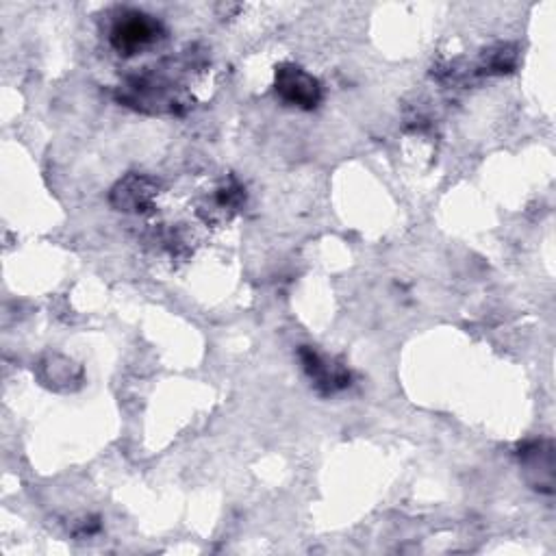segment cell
Returning <instances> with one entry per match:
<instances>
[{
  "label": "cell",
  "instance_id": "cell-1",
  "mask_svg": "<svg viewBox=\"0 0 556 556\" xmlns=\"http://www.w3.org/2000/svg\"><path fill=\"white\" fill-rule=\"evenodd\" d=\"M161 35V24L153 16L139 14V11H122V16L113 24L109 40L120 55L129 57L155 46Z\"/></svg>",
  "mask_w": 556,
  "mask_h": 556
},
{
  "label": "cell",
  "instance_id": "cell-2",
  "mask_svg": "<svg viewBox=\"0 0 556 556\" xmlns=\"http://www.w3.org/2000/svg\"><path fill=\"white\" fill-rule=\"evenodd\" d=\"M276 92L287 105L313 109L320 103L322 90L318 79L298 66H281L276 72Z\"/></svg>",
  "mask_w": 556,
  "mask_h": 556
},
{
  "label": "cell",
  "instance_id": "cell-3",
  "mask_svg": "<svg viewBox=\"0 0 556 556\" xmlns=\"http://www.w3.org/2000/svg\"><path fill=\"white\" fill-rule=\"evenodd\" d=\"M155 183L148 176L131 174L129 179H124L116 185L111 192V202L120 211H146L153 202Z\"/></svg>",
  "mask_w": 556,
  "mask_h": 556
},
{
  "label": "cell",
  "instance_id": "cell-4",
  "mask_svg": "<svg viewBox=\"0 0 556 556\" xmlns=\"http://www.w3.org/2000/svg\"><path fill=\"white\" fill-rule=\"evenodd\" d=\"M300 359L302 365H305L307 374L313 378L315 385H318L324 394H335V391L350 385V374L344 368H339V365H328L315 350L302 348Z\"/></svg>",
  "mask_w": 556,
  "mask_h": 556
},
{
  "label": "cell",
  "instance_id": "cell-5",
  "mask_svg": "<svg viewBox=\"0 0 556 556\" xmlns=\"http://www.w3.org/2000/svg\"><path fill=\"white\" fill-rule=\"evenodd\" d=\"M522 461L528 472H539V480L535 483L537 489L552 494L554 457H552L550 444H541V441L539 444H530V448H524V452H522Z\"/></svg>",
  "mask_w": 556,
  "mask_h": 556
}]
</instances>
